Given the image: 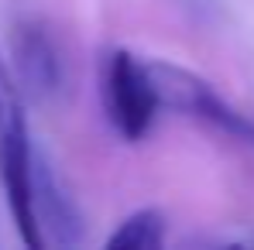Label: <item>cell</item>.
Wrapping results in <instances>:
<instances>
[{"instance_id": "obj_1", "label": "cell", "mask_w": 254, "mask_h": 250, "mask_svg": "<svg viewBox=\"0 0 254 250\" xmlns=\"http://www.w3.org/2000/svg\"><path fill=\"white\" fill-rule=\"evenodd\" d=\"M103 100L107 113L117 124L127 141H141L158 110V96L144 72V62H137L127 51H110L103 65Z\"/></svg>"}, {"instance_id": "obj_5", "label": "cell", "mask_w": 254, "mask_h": 250, "mask_svg": "<svg viewBox=\"0 0 254 250\" xmlns=\"http://www.w3.org/2000/svg\"><path fill=\"white\" fill-rule=\"evenodd\" d=\"M196 117H203V120L216 124L220 130H227V134H234V137L254 144V120L248 117V113H237L230 103H223L213 89L203 93V100H199V106H196Z\"/></svg>"}, {"instance_id": "obj_4", "label": "cell", "mask_w": 254, "mask_h": 250, "mask_svg": "<svg viewBox=\"0 0 254 250\" xmlns=\"http://www.w3.org/2000/svg\"><path fill=\"white\" fill-rule=\"evenodd\" d=\"M165 244V216L158 209H141L107 237V250H158Z\"/></svg>"}, {"instance_id": "obj_2", "label": "cell", "mask_w": 254, "mask_h": 250, "mask_svg": "<svg viewBox=\"0 0 254 250\" xmlns=\"http://www.w3.org/2000/svg\"><path fill=\"white\" fill-rule=\"evenodd\" d=\"M10 58H14V76L21 89L31 100H52L62 86V62L55 42L48 38L38 21H17L10 31Z\"/></svg>"}, {"instance_id": "obj_3", "label": "cell", "mask_w": 254, "mask_h": 250, "mask_svg": "<svg viewBox=\"0 0 254 250\" xmlns=\"http://www.w3.org/2000/svg\"><path fill=\"white\" fill-rule=\"evenodd\" d=\"M35 216H38V230H42L45 244L48 240H55L59 247L79 244V237H83L79 206L38 151H35Z\"/></svg>"}]
</instances>
